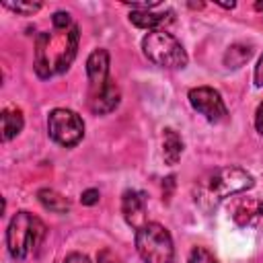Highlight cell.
I'll list each match as a JSON object with an SVG mask.
<instances>
[{
	"mask_svg": "<svg viewBox=\"0 0 263 263\" xmlns=\"http://www.w3.org/2000/svg\"><path fill=\"white\" fill-rule=\"evenodd\" d=\"M78 47V27L45 31L35 41V70L41 78H49L70 68Z\"/></svg>",
	"mask_w": 263,
	"mask_h": 263,
	"instance_id": "cell-1",
	"label": "cell"
},
{
	"mask_svg": "<svg viewBox=\"0 0 263 263\" xmlns=\"http://www.w3.org/2000/svg\"><path fill=\"white\" fill-rule=\"evenodd\" d=\"M253 185H255V181L245 168H240V166H222V168L212 171L199 183L195 201H199L205 210H210V208H216L228 195L242 193V191L251 189Z\"/></svg>",
	"mask_w": 263,
	"mask_h": 263,
	"instance_id": "cell-2",
	"label": "cell"
},
{
	"mask_svg": "<svg viewBox=\"0 0 263 263\" xmlns=\"http://www.w3.org/2000/svg\"><path fill=\"white\" fill-rule=\"evenodd\" d=\"M45 236V226L43 222L29 214V212H18L8 224L6 230V247L8 253L14 259H25L31 249H35L41 238Z\"/></svg>",
	"mask_w": 263,
	"mask_h": 263,
	"instance_id": "cell-3",
	"label": "cell"
},
{
	"mask_svg": "<svg viewBox=\"0 0 263 263\" xmlns=\"http://www.w3.org/2000/svg\"><path fill=\"white\" fill-rule=\"evenodd\" d=\"M136 249L144 263H173L175 257L168 230L156 222H148L136 230Z\"/></svg>",
	"mask_w": 263,
	"mask_h": 263,
	"instance_id": "cell-4",
	"label": "cell"
},
{
	"mask_svg": "<svg viewBox=\"0 0 263 263\" xmlns=\"http://www.w3.org/2000/svg\"><path fill=\"white\" fill-rule=\"evenodd\" d=\"M144 55L162 68H185L187 66V53L183 45L166 31H150L142 39Z\"/></svg>",
	"mask_w": 263,
	"mask_h": 263,
	"instance_id": "cell-5",
	"label": "cell"
},
{
	"mask_svg": "<svg viewBox=\"0 0 263 263\" xmlns=\"http://www.w3.org/2000/svg\"><path fill=\"white\" fill-rule=\"evenodd\" d=\"M47 132L60 146L72 148L84 136V123L78 113L70 109H53L47 117Z\"/></svg>",
	"mask_w": 263,
	"mask_h": 263,
	"instance_id": "cell-6",
	"label": "cell"
},
{
	"mask_svg": "<svg viewBox=\"0 0 263 263\" xmlns=\"http://www.w3.org/2000/svg\"><path fill=\"white\" fill-rule=\"evenodd\" d=\"M189 103L191 107L201 113L210 123H218L226 117V105L220 97L218 90L210 88V86H197V88H191L189 90Z\"/></svg>",
	"mask_w": 263,
	"mask_h": 263,
	"instance_id": "cell-7",
	"label": "cell"
},
{
	"mask_svg": "<svg viewBox=\"0 0 263 263\" xmlns=\"http://www.w3.org/2000/svg\"><path fill=\"white\" fill-rule=\"evenodd\" d=\"M88 76V99L103 92L113 80L109 78V53L107 49H95L86 60Z\"/></svg>",
	"mask_w": 263,
	"mask_h": 263,
	"instance_id": "cell-8",
	"label": "cell"
},
{
	"mask_svg": "<svg viewBox=\"0 0 263 263\" xmlns=\"http://www.w3.org/2000/svg\"><path fill=\"white\" fill-rule=\"evenodd\" d=\"M230 216L240 228L257 226L263 218V201L259 197H238L232 201Z\"/></svg>",
	"mask_w": 263,
	"mask_h": 263,
	"instance_id": "cell-9",
	"label": "cell"
},
{
	"mask_svg": "<svg viewBox=\"0 0 263 263\" xmlns=\"http://www.w3.org/2000/svg\"><path fill=\"white\" fill-rule=\"evenodd\" d=\"M121 214H123L125 222L136 230H140L144 224H148L146 222V199H144V195L140 191L127 189L121 197Z\"/></svg>",
	"mask_w": 263,
	"mask_h": 263,
	"instance_id": "cell-10",
	"label": "cell"
},
{
	"mask_svg": "<svg viewBox=\"0 0 263 263\" xmlns=\"http://www.w3.org/2000/svg\"><path fill=\"white\" fill-rule=\"evenodd\" d=\"M129 21L140 27V29H150V31H160V27H164L166 23L173 21V12L164 10V12H154V10H134L129 14Z\"/></svg>",
	"mask_w": 263,
	"mask_h": 263,
	"instance_id": "cell-11",
	"label": "cell"
},
{
	"mask_svg": "<svg viewBox=\"0 0 263 263\" xmlns=\"http://www.w3.org/2000/svg\"><path fill=\"white\" fill-rule=\"evenodd\" d=\"M119 105V88L115 82H111L103 92H99L97 97H90L88 99V107L92 113L97 115H105V113H111L115 107Z\"/></svg>",
	"mask_w": 263,
	"mask_h": 263,
	"instance_id": "cell-12",
	"label": "cell"
},
{
	"mask_svg": "<svg viewBox=\"0 0 263 263\" xmlns=\"http://www.w3.org/2000/svg\"><path fill=\"white\" fill-rule=\"evenodd\" d=\"M181 154H183V140H181V136L175 129L166 127L164 129V138H162V156H164V162L166 164H177L179 158H181Z\"/></svg>",
	"mask_w": 263,
	"mask_h": 263,
	"instance_id": "cell-13",
	"label": "cell"
},
{
	"mask_svg": "<svg viewBox=\"0 0 263 263\" xmlns=\"http://www.w3.org/2000/svg\"><path fill=\"white\" fill-rule=\"evenodd\" d=\"M0 121H2V140L4 142H8L14 136H18L21 129H23V123H25L23 121V113L18 109H12V107H8V109L2 111Z\"/></svg>",
	"mask_w": 263,
	"mask_h": 263,
	"instance_id": "cell-14",
	"label": "cell"
},
{
	"mask_svg": "<svg viewBox=\"0 0 263 263\" xmlns=\"http://www.w3.org/2000/svg\"><path fill=\"white\" fill-rule=\"evenodd\" d=\"M37 199L41 201V205L49 212H55V214H66L70 210V201L60 195L58 191L53 189H39L37 191Z\"/></svg>",
	"mask_w": 263,
	"mask_h": 263,
	"instance_id": "cell-15",
	"label": "cell"
},
{
	"mask_svg": "<svg viewBox=\"0 0 263 263\" xmlns=\"http://www.w3.org/2000/svg\"><path fill=\"white\" fill-rule=\"evenodd\" d=\"M253 49L247 47V45H232L228 47V51L224 53V64L228 68H240L249 58H251Z\"/></svg>",
	"mask_w": 263,
	"mask_h": 263,
	"instance_id": "cell-16",
	"label": "cell"
},
{
	"mask_svg": "<svg viewBox=\"0 0 263 263\" xmlns=\"http://www.w3.org/2000/svg\"><path fill=\"white\" fill-rule=\"evenodd\" d=\"M4 6L18 14H33L41 8V2H4Z\"/></svg>",
	"mask_w": 263,
	"mask_h": 263,
	"instance_id": "cell-17",
	"label": "cell"
},
{
	"mask_svg": "<svg viewBox=\"0 0 263 263\" xmlns=\"http://www.w3.org/2000/svg\"><path fill=\"white\" fill-rule=\"evenodd\" d=\"M187 263H218L216 261V257L208 251V249H203V247H195V249H191V253H189V261Z\"/></svg>",
	"mask_w": 263,
	"mask_h": 263,
	"instance_id": "cell-18",
	"label": "cell"
},
{
	"mask_svg": "<svg viewBox=\"0 0 263 263\" xmlns=\"http://www.w3.org/2000/svg\"><path fill=\"white\" fill-rule=\"evenodd\" d=\"M51 21H53V29H70V27H72V18H70V14L64 12V10L55 12V14L51 16Z\"/></svg>",
	"mask_w": 263,
	"mask_h": 263,
	"instance_id": "cell-19",
	"label": "cell"
},
{
	"mask_svg": "<svg viewBox=\"0 0 263 263\" xmlns=\"http://www.w3.org/2000/svg\"><path fill=\"white\" fill-rule=\"evenodd\" d=\"M97 263H121L119 255H115L111 249H103L99 255H97Z\"/></svg>",
	"mask_w": 263,
	"mask_h": 263,
	"instance_id": "cell-20",
	"label": "cell"
},
{
	"mask_svg": "<svg viewBox=\"0 0 263 263\" xmlns=\"http://www.w3.org/2000/svg\"><path fill=\"white\" fill-rule=\"evenodd\" d=\"M80 201H82V205H95V203L99 201V191H97V189H86V191H82Z\"/></svg>",
	"mask_w": 263,
	"mask_h": 263,
	"instance_id": "cell-21",
	"label": "cell"
},
{
	"mask_svg": "<svg viewBox=\"0 0 263 263\" xmlns=\"http://www.w3.org/2000/svg\"><path fill=\"white\" fill-rule=\"evenodd\" d=\"M255 84L257 86H263V55L259 58V62L255 66Z\"/></svg>",
	"mask_w": 263,
	"mask_h": 263,
	"instance_id": "cell-22",
	"label": "cell"
},
{
	"mask_svg": "<svg viewBox=\"0 0 263 263\" xmlns=\"http://www.w3.org/2000/svg\"><path fill=\"white\" fill-rule=\"evenodd\" d=\"M64 263H90V261H88V257L82 255V253H72V255L66 257Z\"/></svg>",
	"mask_w": 263,
	"mask_h": 263,
	"instance_id": "cell-23",
	"label": "cell"
},
{
	"mask_svg": "<svg viewBox=\"0 0 263 263\" xmlns=\"http://www.w3.org/2000/svg\"><path fill=\"white\" fill-rule=\"evenodd\" d=\"M255 127L259 134H263V103H259L257 113H255Z\"/></svg>",
	"mask_w": 263,
	"mask_h": 263,
	"instance_id": "cell-24",
	"label": "cell"
},
{
	"mask_svg": "<svg viewBox=\"0 0 263 263\" xmlns=\"http://www.w3.org/2000/svg\"><path fill=\"white\" fill-rule=\"evenodd\" d=\"M255 8H257V10H263V2H257V4H255Z\"/></svg>",
	"mask_w": 263,
	"mask_h": 263,
	"instance_id": "cell-25",
	"label": "cell"
}]
</instances>
